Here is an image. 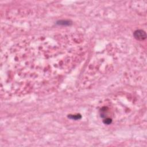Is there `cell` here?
Returning <instances> with one entry per match:
<instances>
[{
    "mask_svg": "<svg viewBox=\"0 0 147 147\" xmlns=\"http://www.w3.org/2000/svg\"><path fill=\"white\" fill-rule=\"evenodd\" d=\"M78 51L65 40L53 38L30 41L11 51L9 65L12 79L32 87L56 79L69 69Z\"/></svg>",
    "mask_w": 147,
    "mask_h": 147,
    "instance_id": "6da1fadb",
    "label": "cell"
},
{
    "mask_svg": "<svg viewBox=\"0 0 147 147\" xmlns=\"http://www.w3.org/2000/svg\"><path fill=\"white\" fill-rule=\"evenodd\" d=\"M134 37L138 40H144L146 38V35L145 31L142 30H137L134 33Z\"/></svg>",
    "mask_w": 147,
    "mask_h": 147,
    "instance_id": "7a4b0ae2",
    "label": "cell"
}]
</instances>
